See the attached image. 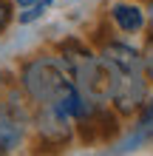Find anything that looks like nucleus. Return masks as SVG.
I'll list each match as a JSON object with an SVG mask.
<instances>
[{
    "mask_svg": "<svg viewBox=\"0 0 153 156\" xmlns=\"http://www.w3.org/2000/svg\"><path fill=\"white\" fill-rule=\"evenodd\" d=\"M99 60L108 74V99H113L119 114H133L148 97L145 57L130 45L111 43L105 45Z\"/></svg>",
    "mask_w": 153,
    "mask_h": 156,
    "instance_id": "1",
    "label": "nucleus"
},
{
    "mask_svg": "<svg viewBox=\"0 0 153 156\" xmlns=\"http://www.w3.org/2000/svg\"><path fill=\"white\" fill-rule=\"evenodd\" d=\"M74 85V77L62 57H34L23 68V88L37 105H57V99Z\"/></svg>",
    "mask_w": 153,
    "mask_h": 156,
    "instance_id": "2",
    "label": "nucleus"
},
{
    "mask_svg": "<svg viewBox=\"0 0 153 156\" xmlns=\"http://www.w3.org/2000/svg\"><path fill=\"white\" fill-rule=\"evenodd\" d=\"M37 128H40V136L46 142H54V145H60V142H68V136H71V125H68V116H62L57 108H51V105H40V119H37Z\"/></svg>",
    "mask_w": 153,
    "mask_h": 156,
    "instance_id": "3",
    "label": "nucleus"
},
{
    "mask_svg": "<svg viewBox=\"0 0 153 156\" xmlns=\"http://www.w3.org/2000/svg\"><path fill=\"white\" fill-rule=\"evenodd\" d=\"M20 139H23V114H17L9 105H0V151L3 153L14 151Z\"/></svg>",
    "mask_w": 153,
    "mask_h": 156,
    "instance_id": "4",
    "label": "nucleus"
},
{
    "mask_svg": "<svg viewBox=\"0 0 153 156\" xmlns=\"http://www.w3.org/2000/svg\"><path fill=\"white\" fill-rule=\"evenodd\" d=\"M111 14H113V20L122 31H139L145 26V12L136 3H116L111 9Z\"/></svg>",
    "mask_w": 153,
    "mask_h": 156,
    "instance_id": "5",
    "label": "nucleus"
},
{
    "mask_svg": "<svg viewBox=\"0 0 153 156\" xmlns=\"http://www.w3.org/2000/svg\"><path fill=\"white\" fill-rule=\"evenodd\" d=\"M136 131H142L145 136H153V102L145 105V111H142V116H139V128H136Z\"/></svg>",
    "mask_w": 153,
    "mask_h": 156,
    "instance_id": "6",
    "label": "nucleus"
},
{
    "mask_svg": "<svg viewBox=\"0 0 153 156\" xmlns=\"http://www.w3.org/2000/svg\"><path fill=\"white\" fill-rule=\"evenodd\" d=\"M46 9H48V6H26L23 12H20V23H34V20H40V17L46 14Z\"/></svg>",
    "mask_w": 153,
    "mask_h": 156,
    "instance_id": "7",
    "label": "nucleus"
},
{
    "mask_svg": "<svg viewBox=\"0 0 153 156\" xmlns=\"http://www.w3.org/2000/svg\"><path fill=\"white\" fill-rule=\"evenodd\" d=\"M9 20H12V9H9L6 0H0V31L9 26Z\"/></svg>",
    "mask_w": 153,
    "mask_h": 156,
    "instance_id": "8",
    "label": "nucleus"
},
{
    "mask_svg": "<svg viewBox=\"0 0 153 156\" xmlns=\"http://www.w3.org/2000/svg\"><path fill=\"white\" fill-rule=\"evenodd\" d=\"M17 6L26 9V6H51V0H17Z\"/></svg>",
    "mask_w": 153,
    "mask_h": 156,
    "instance_id": "9",
    "label": "nucleus"
},
{
    "mask_svg": "<svg viewBox=\"0 0 153 156\" xmlns=\"http://www.w3.org/2000/svg\"><path fill=\"white\" fill-rule=\"evenodd\" d=\"M145 71L150 74V80H153V48H150V54L145 57Z\"/></svg>",
    "mask_w": 153,
    "mask_h": 156,
    "instance_id": "10",
    "label": "nucleus"
},
{
    "mask_svg": "<svg viewBox=\"0 0 153 156\" xmlns=\"http://www.w3.org/2000/svg\"><path fill=\"white\" fill-rule=\"evenodd\" d=\"M150 17H153V3H150Z\"/></svg>",
    "mask_w": 153,
    "mask_h": 156,
    "instance_id": "11",
    "label": "nucleus"
}]
</instances>
